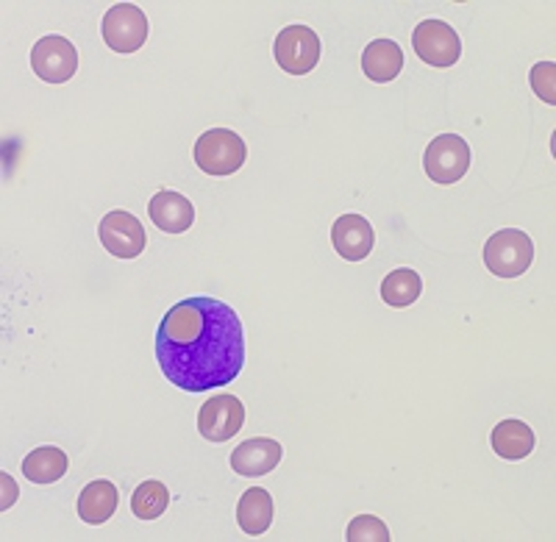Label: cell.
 <instances>
[{"mask_svg":"<svg viewBox=\"0 0 556 542\" xmlns=\"http://www.w3.org/2000/svg\"><path fill=\"white\" fill-rule=\"evenodd\" d=\"M424 167L434 184H456L470 167V146L459 134H440L426 148Z\"/></svg>","mask_w":556,"mask_h":542,"instance_id":"5","label":"cell"},{"mask_svg":"<svg viewBox=\"0 0 556 542\" xmlns=\"http://www.w3.org/2000/svg\"><path fill=\"white\" fill-rule=\"evenodd\" d=\"M362 70L376 84H390L404 70V51L392 39H374L362 53Z\"/></svg>","mask_w":556,"mask_h":542,"instance_id":"14","label":"cell"},{"mask_svg":"<svg viewBox=\"0 0 556 542\" xmlns=\"http://www.w3.org/2000/svg\"><path fill=\"white\" fill-rule=\"evenodd\" d=\"M320 37L309 26H287L273 42L278 67L290 76H306L320 62Z\"/></svg>","mask_w":556,"mask_h":542,"instance_id":"4","label":"cell"},{"mask_svg":"<svg viewBox=\"0 0 556 542\" xmlns=\"http://www.w3.org/2000/svg\"><path fill=\"white\" fill-rule=\"evenodd\" d=\"M420 290H424L420 273H415L412 267H399L381 281V301L392 310H406L420 298Z\"/></svg>","mask_w":556,"mask_h":542,"instance_id":"19","label":"cell"},{"mask_svg":"<svg viewBox=\"0 0 556 542\" xmlns=\"http://www.w3.org/2000/svg\"><path fill=\"white\" fill-rule=\"evenodd\" d=\"M248 159L245 139L228 128H212L195 142V164L206 176H235Z\"/></svg>","mask_w":556,"mask_h":542,"instance_id":"3","label":"cell"},{"mask_svg":"<svg viewBox=\"0 0 556 542\" xmlns=\"http://www.w3.org/2000/svg\"><path fill=\"white\" fill-rule=\"evenodd\" d=\"M285 456V448L281 442L270 440V437H253V440L240 442L231 454V467L235 474L248 476V479H256V476L273 474Z\"/></svg>","mask_w":556,"mask_h":542,"instance_id":"12","label":"cell"},{"mask_svg":"<svg viewBox=\"0 0 556 542\" xmlns=\"http://www.w3.org/2000/svg\"><path fill=\"white\" fill-rule=\"evenodd\" d=\"M156 360L165 379L184 392L231 385L245 365L240 315L212 295L176 303L159 323Z\"/></svg>","mask_w":556,"mask_h":542,"instance_id":"1","label":"cell"},{"mask_svg":"<svg viewBox=\"0 0 556 542\" xmlns=\"http://www.w3.org/2000/svg\"><path fill=\"white\" fill-rule=\"evenodd\" d=\"M490 442H493V451L501 459L518 462L526 459V456L534 451L538 437H534V431H531L523 420H501L493 429Z\"/></svg>","mask_w":556,"mask_h":542,"instance_id":"16","label":"cell"},{"mask_svg":"<svg viewBox=\"0 0 556 542\" xmlns=\"http://www.w3.org/2000/svg\"><path fill=\"white\" fill-rule=\"evenodd\" d=\"M412 48H415L417 59L431 67H454L462 56L459 34L443 20H424L412 31Z\"/></svg>","mask_w":556,"mask_h":542,"instance_id":"7","label":"cell"},{"mask_svg":"<svg viewBox=\"0 0 556 542\" xmlns=\"http://www.w3.org/2000/svg\"><path fill=\"white\" fill-rule=\"evenodd\" d=\"M237 524L251 537L265 534L273 524L270 492L262 490V487H251V490L242 492L240 504H237Z\"/></svg>","mask_w":556,"mask_h":542,"instance_id":"17","label":"cell"},{"mask_svg":"<svg viewBox=\"0 0 556 542\" xmlns=\"http://www.w3.org/2000/svg\"><path fill=\"white\" fill-rule=\"evenodd\" d=\"M345 540L348 542H362V540L387 542L390 540V529H387L384 520H379L376 515H359L348 524Z\"/></svg>","mask_w":556,"mask_h":542,"instance_id":"21","label":"cell"},{"mask_svg":"<svg viewBox=\"0 0 556 542\" xmlns=\"http://www.w3.org/2000/svg\"><path fill=\"white\" fill-rule=\"evenodd\" d=\"M167 504H170V492L156 479L142 481L131 495V512L139 520H156V517L165 515Z\"/></svg>","mask_w":556,"mask_h":542,"instance_id":"20","label":"cell"},{"mask_svg":"<svg viewBox=\"0 0 556 542\" xmlns=\"http://www.w3.org/2000/svg\"><path fill=\"white\" fill-rule=\"evenodd\" d=\"M31 67L48 84L70 81L78 73L76 45L64 37H42L34 45Z\"/></svg>","mask_w":556,"mask_h":542,"instance_id":"9","label":"cell"},{"mask_svg":"<svg viewBox=\"0 0 556 542\" xmlns=\"http://www.w3.org/2000/svg\"><path fill=\"white\" fill-rule=\"evenodd\" d=\"M103 42L114 53H137L148 39V17L134 3H117L103 14Z\"/></svg>","mask_w":556,"mask_h":542,"instance_id":"6","label":"cell"},{"mask_svg":"<svg viewBox=\"0 0 556 542\" xmlns=\"http://www.w3.org/2000/svg\"><path fill=\"white\" fill-rule=\"evenodd\" d=\"M376 242V231L370 220L362 215H342L331 226V245L348 262H362L370 256Z\"/></svg>","mask_w":556,"mask_h":542,"instance_id":"11","label":"cell"},{"mask_svg":"<svg viewBox=\"0 0 556 542\" xmlns=\"http://www.w3.org/2000/svg\"><path fill=\"white\" fill-rule=\"evenodd\" d=\"M98 237H101V245L117 259H137L148 245L142 223L131 212H123V209H114V212L101 217Z\"/></svg>","mask_w":556,"mask_h":542,"instance_id":"8","label":"cell"},{"mask_svg":"<svg viewBox=\"0 0 556 542\" xmlns=\"http://www.w3.org/2000/svg\"><path fill=\"white\" fill-rule=\"evenodd\" d=\"M67 454L56 445L37 448V451H31V454L23 459V474H26V479L34 481V484H53V481H59L67 474Z\"/></svg>","mask_w":556,"mask_h":542,"instance_id":"18","label":"cell"},{"mask_svg":"<svg viewBox=\"0 0 556 542\" xmlns=\"http://www.w3.org/2000/svg\"><path fill=\"white\" fill-rule=\"evenodd\" d=\"M245 423V406L237 395H215L198 409V431L208 442H228Z\"/></svg>","mask_w":556,"mask_h":542,"instance_id":"10","label":"cell"},{"mask_svg":"<svg viewBox=\"0 0 556 542\" xmlns=\"http://www.w3.org/2000/svg\"><path fill=\"white\" fill-rule=\"evenodd\" d=\"M148 215H151L153 226L165 234H184L190 231L195 223V206L190 198H184L181 192L159 190L148 203Z\"/></svg>","mask_w":556,"mask_h":542,"instance_id":"13","label":"cell"},{"mask_svg":"<svg viewBox=\"0 0 556 542\" xmlns=\"http://www.w3.org/2000/svg\"><path fill=\"white\" fill-rule=\"evenodd\" d=\"M534 262V242L520 228H501L484 242V265L498 278H518Z\"/></svg>","mask_w":556,"mask_h":542,"instance_id":"2","label":"cell"},{"mask_svg":"<svg viewBox=\"0 0 556 542\" xmlns=\"http://www.w3.org/2000/svg\"><path fill=\"white\" fill-rule=\"evenodd\" d=\"M117 487L112 481H89L78 495V517L89 526H103L117 509Z\"/></svg>","mask_w":556,"mask_h":542,"instance_id":"15","label":"cell"},{"mask_svg":"<svg viewBox=\"0 0 556 542\" xmlns=\"http://www.w3.org/2000/svg\"><path fill=\"white\" fill-rule=\"evenodd\" d=\"M554 62H540L531 67V89L538 92V98H543L548 106H554L556 103V84H554Z\"/></svg>","mask_w":556,"mask_h":542,"instance_id":"22","label":"cell"}]
</instances>
